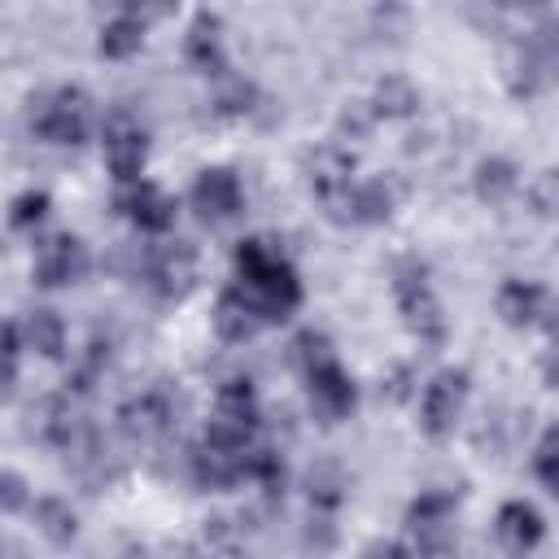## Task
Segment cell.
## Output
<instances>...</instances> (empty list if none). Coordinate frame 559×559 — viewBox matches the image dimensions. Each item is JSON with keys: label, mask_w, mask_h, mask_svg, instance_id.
<instances>
[{"label": "cell", "mask_w": 559, "mask_h": 559, "mask_svg": "<svg viewBox=\"0 0 559 559\" xmlns=\"http://www.w3.org/2000/svg\"><path fill=\"white\" fill-rule=\"evenodd\" d=\"M306 183L323 205L336 201L341 192L354 188V153L345 144H319L306 162Z\"/></svg>", "instance_id": "cell-13"}, {"label": "cell", "mask_w": 559, "mask_h": 559, "mask_svg": "<svg viewBox=\"0 0 559 559\" xmlns=\"http://www.w3.org/2000/svg\"><path fill=\"white\" fill-rule=\"evenodd\" d=\"M83 271H87V249H83L79 236L57 231V236L39 240L35 262H31V275H35L39 288H66V284L83 280Z\"/></svg>", "instance_id": "cell-9"}, {"label": "cell", "mask_w": 559, "mask_h": 559, "mask_svg": "<svg viewBox=\"0 0 559 559\" xmlns=\"http://www.w3.org/2000/svg\"><path fill=\"white\" fill-rule=\"evenodd\" d=\"M17 336H22L26 349H35L39 358H61V354H66V323H61L57 310H44V306L26 310Z\"/></svg>", "instance_id": "cell-19"}, {"label": "cell", "mask_w": 559, "mask_h": 559, "mask_svg": "<svg viewBox=\"0 0 559 559\" xmlns=\"http://www.w3.org/2000/svg\"><path fill=\"white\" fill-rule=\"evenodd\" d=\"M44 214H48V197H44V192H22V197L13 201L9 223H13V227H35Z\"/></svg>", "instance_id": "cell-35"}, {"label": "cell", "mask_w": 559, "mask_h": 559, "mask_svg": "<svg viewBox=\"0 0 559 559\" xmlns=\"http://www.w3.org/2000/svg\"><path fill=\"white\" fill-rule=\"evenodd\" d=\"M31 511H35V528H39L52 546H70V542L79 537V515H74V507H70L66 498L48 493V498L31 502Z\"/></svg>", "instance_id": "cell-23"}, {"label": "cell", "mask_w": 559, "mask_h": 559, "mask_svg": "<svg viewBox=\"0 0 559 559\" xmlns=\"http://www.w3.org/2000/svg\"><path fill=\"white\" fill-rule=\"evenodd\" d=\"M406 533L424 559H445L454 550V493H424L406 511Z\"/></svg>", "instance_id": "cell-5"}, {"label": "cell", "mask_w": 559, "mask_h": 559, "mask_svg": "<svg viewBox=\"0 0 559 559\" xmlns=\"http://www.w3.org/2000/svg\"><path fill=\"white\" fill-rule=\"evenodd\" d=\"M533 472H537V480H542L550 493L559 489V432H555V428L542 432L537 454H533Z\"/></svg>", "instance_id": "cell-29"}, {"label": "cell", "mask_w": 559, "mask_h": 559, "mask_svg": "<svg viewBox=\"0 0 559 559\" xmlns=\"http://www.w3.org/2000/svg\"><path fill=\"white\" fill-rule=\"evenodd\" d=\"M253 428H258V397H253V384H249V380H227V384H218L210 432L253 441Z\"/></svg>", "instance_id": "cell-12"}, {"label": "cell", "mask_w": 559, "mask_h": 559, "mask_svg": "<svg viewBox=\"0 0 559 559\" xmlns=\"http://www.w3.org/2000/svg\"><path fill=\"white\" fill-rule=\"evenodd\" d=\"M397 205V192L389 179H367L349 188V223H384Z\"/></svg>", "instance_id": "cell-21"}, {"label": "cell", "mask_w": 559, "mask_h": 559, "mask_svg": "<svg viewBox=\"0 0 559 559\" xmlns=\"http://www.w3.org/2000/svg\"><path fill=\"white\" fill-rule=\"evenodd\" d=\"M236 288L240 297L253 306L258 323H280L288 319L297 306H301V284H297V271L288 266V258L253 236V240H240L236 249Z\"/></svg>", "instance_id": "cell-1"}, {"label": "cell", "mask_w": 559, "mask_h": 559, "mask_svg": "<svg viewBox=\"0 0 559 559\" xmlns=\"http://www.w3.org/2000/svg\"><path fill=\"white\" fill-rule=\"evenodd\" d=\"M332 546H336V528H332V515L314 511V515L306 520V528H301V550H306V555H314V559H323Z\"/></svg>", "instance_id": "cell-31"}, {"label": "cell", "mask_w": 559, "mask_h": 559, "mask_svg": "<svg viewBox=\"0 0 559 559\" xmlns=\"http://www.w3.org/2000/svg\"><path fill=\"white\" fill-rule=\"evenodd\" d=\"M345 489H349V480H345V472H341L336 463H319V467H310V476H306V498H310V507L323 511V515H332V511L341 507Z\"/></svg>", "instance_id": "cell-26"}, {"label": "cell", "mask_w": 559, "mask_h": 559, "mask_svg": "<svg viewBox=\"0 0 559 559\" xmlns=\"http://www.w3.org/2000/svg\"><path fill=\"white\" fill-rule=\"evenodd\" d=\"M253 441L240 437H223V432H205V441L192 450V476L205 489H227L245 476V454Z\"/></svg>", "instance_id": "cell-6"}, {"label": "cell", "mask_w": 559, "mask_h": 559, "mask_svg": "<svg viewBox=\"0 0 559 559\" xmlns=\"http://www.w3.org/2000/svg\"><path fill=\"white\" fill-rule=\"evenodd\" d=\"M362 559H411V555H406V546H397V542H384V537H380V542H371V546L362 550Z\"/></svg>", "instance_id": "cell-36"}, {"label": "cell", "mask_w": 559, "mask_h": 559, "mask_svg": "<svg viewBox=\"0 0 559 559\" xmlns=\"http://www.w3.org/2000/svg\"><path fill=\"white\" fill-rule=\"evenodd\" d=\"M140 44H144V22H140L135 13H118L114 22H105V31H100V39H96L100 57H114V61L140 52Z\"/></svg>", "instance_id": "cell-25"}, {"label": "cell", "mask_w": 559, "mask_h": 559, "mask_svg": "<svg viewBox=\"0 0 559 559\" xmlns=\"http://www.w3.org/2000/svg\"><path fill=\"white\" fill-rule=\"evenodd\" d=\"M301 380H306V393H310L314 415H323L328 424H336V419H345L354 411V380L341 371V362L319 367V371H310Z\"/></svg>", "instance_id": "cell-15"}, {"label": "cell", "mask_w": 559, "mask_h": 559, "mask_svg": "<svg viewBox=\"0 0 559 559\" xmlns=\"http://www.w3.org/2000/svg\"><path fill=\"white\" fill-rule=\"evenodd\" d=\"M542 533H546V524H542V511L533 502H520V498L502 502V511H498V542L507 550L524 555V550H533L542 542Z\"/></svg>", "instance_id": "cell-18"}, {"label": "cell", "mask_w": 559, "mask_h": 559, "mask_svg": "<svg viewBox=\"0 0 559 559\" xmlns=\"http://www.w3.org/2000/svg\"><path fill=\"white\" fill-rule=\"evenodd\" d=\"M253 96H258V92H253L249 83H231V87L214 100V109H218L223 118H245V114H253Z\"/></svg>", "instance_id": "cell-34"}, {"label": "cell", "mask_w": 559, "mask_h": 559, "mask_svg": "<svg viewBox=\"0 0 559 559\" xmlns=\"http://www.w3.org/2000/svg\"><path fill=\"white\" fill-rule=\"evenodd\" d=\"M144 275H148L157 297L179 301V297H188L197 288V249L188 240H166V245H157L148 253Z\"/></svg>", "instance_id": "cell-8"}, {"label": "cell", "mask_w": 559, "mask_h": 559, "mask_svg": "<svg viewBox=\"0 0 559 559\" xmlns=\"http://www.w3.org/2000/svg\"><path fill=\"white\" fill-rule=\"evenodd\" d=\"M463 406H467V371L463 367H445L437 371L428 384H424V397H419V424L428 437H450L454 424L463 419Z\"/></svg>", "instance_id": "cell-4"}, {"label": "cell", "mask_w": 559, "mask_h": 559, "mask_svg": "<svg viewBox=\"0 0 559 559\" xmlns=\"http://www.w3.org/2000/svg\"><path fill=\"white\" fill-rule=\"evenodd\" d=\"M144 157H148V135H144V127H140L127 109L109 114V122H105V162H109L114 179H118V183H140Z\"/></svg>", "instance_id": "cell-7"}, {"label": "cell", "mask_w": 559, "mask_h": 559, "mask_svg": "<svg viewBox=\"0 0 559 559\" xmlns=\"http://www.w3.org/2000/svg\"><path fill=\"white\" fill-rule=\"evenodd\" d=\"M498 314L511 328H533V323H550V293L533 280H507L498 288Z\"/></svg>", "instance_id": "cell-14"}, {"label": "cell", "mask_w": 559, "mask_h": 559, "mask_svg": "<svg viewBox=\"0 0 559 559\" xmlns=\"http://www.w3.org/2000/svg\"><path fill=\"white\" fill-rule=\"evenodd\" d=\"M183 57L197 74H223L227 70V52H223V22L214 13H197L183 39Z\"/></svg>", "instance_id": "cell-17"}, {"label": "cell", "mask_w": 559, "mask_h": 559, "mask_svg": "<svg viewBox=\"0 0 559 559\" xmlns=\"http://www.w3.org/2000/svg\"><path fill=\"white\" fill-rule=\"evenodd\" d=\"M262 323H258V314H253V306L240 297V288L231 284L218 301H214V332L223 336V341H231V345H240V341H249L253 332H258Z\"/></svg>", "instance_id": "cell-20"}, {"label": "cell", "mask_w": 559, "mask_h": 559, "mask_svg": "<svg viewBox=\"0 0 559 559\" xmlns=\"http://www.w3.org/2000/svg\"><path fill=\"white\" fill-rule=\"evenodd\" d=\"M17 328L13 323H0V402L13 393V380H17Z\"/></svg>", "instance_id": "cell-32"}, {"label": "cell", "mask_w": 559, "mask_h": 559, "mask_svg": "<svg viewBox=\"0 0 559 559\" xmlns=\"http://www.w3.org/2000/svg\"><path fill=\"white\" fill-rule=\"evenodd\" d=\"M118 210L140 227V231H166L175 223V197L162 192L157 183H131L118 197Z\"/></svg>", "instance_id": "cell-16"}, {"label": "cell", "mask_w": 559, "mask_h": 559, "mask_svg": "<svg viewBox=\"0 0 559 559\" xmlns=\"http://www.w3.org/2000/svg\"><path fill=\"white\" fill-rule=\"evenodd\" d=\"M393 297H397V310H402V323L411 328V336L419 345H441L445 341V314H441V301L428 284V266L406 258L397 262L393 271Z\"/></svg>", "instance_id": "cell-2"}, {"label": "cell", "mask_w": 559, "mask_h": 559, "mask_svg": "<svg viewBox=\"0 0 559 559\" xmlns=\"http://www.w3.org/2000/svg\"><path fill=\"white\" fill-rule=\"evenodd\" d=\"M240 201H245L240 179H236L227 166H210V170H201L197 183H192V210H197V218L210 223V227L231 223V218L240 214Z\"/></svg>", "instance_id": "cell-10"}, {"label": "cell", "mask_w": 559, "mask_h": 559, "mask_svg": "<svg viewBox=\"0 0 559 559\" xmlns=\"http://www.w3.org/2000/svg\"><path fill=\"white\" fill-rule=\"evenodd\" d=\"M288 349H293V362H297V371H301V376H310V371H319V367H332V362H336L332 341H328L323 332H314V328L297 332Z\"/></svg>", "instance_id": "cell-27"}, {"label": "cell", "mask_w": 559, "mask_h": 559, "mask_svg": "<svg viewBox=\"0 0 559 559\" xmlns=\"http://www.w3.org/2000/svg\"><path fill=\"white\" fill-rule=\"evenodd\" d=\"M31 485L22 472H0V511H31Z\"/></svg>", "instance_id": "cell-33"}, {"label": "cell", "mask_w": 559, "mask_h": 559, "mask_svg": "<svg viewBox=\"0 0 559 559\" xmlns=\"http://www.w3.org/2000/svg\"><path fill=\"white\" fill-rule=\"evenodd\" d=\"M520 188V170L507 162V157H485L476 166V197L489 201V205H502L511 201V192Z\"/></svg>", "instance_id": "cell-24"}, {"label": "cell", "mask_w": 559, "mask_h": 559, "mask_svg": "<svg viewBox=\"0 0 559 559\" xmlns=\"http://www.w3.org/2000/svg\"><path fill=\"white\" fill-rule=\"evenodd\" d=\"M31 131L48 144H79L92 131V96L83 87H52L31 100Z\"/></svg>", "instance_id": "cell-3"}, {"label": "cell", "mask_w": 559, "mask_h": 559, "mask_svg": "<svg viewBox=\"0 0 559 559\" xmlns=\"http://www.w3.org/2000/svg\"><path fill=\"white\" fill-rule=\"evenodd\" d=\"M118 424H122L127 441L153 445V441H162V437L170 432V424H175V402H170L166 389H144V393H135L131 402H122Z\"/></svg>", "instance_id": "cell-11"}, {"label": "cell", "mask_w": 559, "mask_h": 559, "mask_svg": "<svg viewBox=\"0 0 559 559\" xmlns=\"http://www.w3.org/2000/svg\"><path fill=\"white\" fill-rule=\"evenodd\" d=\"M419 109V87L406 74H384L371 96V118H411Z\"/></svg>", "instance_id": "cell-22"}, {"label": "cell", "mask_w": 559, "mask_h": 559, "mask_svg": "<svg viewBox=\"0 0 559 559\" xmlns=\"http://www.w3.org/2000/svg\"><path fill=\"white\" fill-rule=\"evenodd\" d=\"M205 546H210V555H218V559L245 555V520H227V515L205 520Z\"/></svg>", "instance_id": "cell-28"}, {"label": "cell", "mask_w": 559, "mask_h": 559, "mask_svg": "<svg viewBox=\"0 0 559 559\" xmlns=\"http://www.w3.org/2000/svg\"><path fill=\"white\" fill-rule=\"evenodd\" d=\"M524 201H528V210H533L537 218H550V214L559 210V183H555V170L533 175V183L524 188Z\"/></svg>", "instance_id": "cell-30"}]
</instances>
